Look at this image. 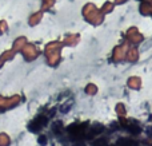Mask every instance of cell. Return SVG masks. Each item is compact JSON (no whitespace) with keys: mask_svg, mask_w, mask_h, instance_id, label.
I'll return each instance as SVG.
<instances>
[{"mask_svg":"<svg viewBox=\"0 0 152 146\" xmlns=\"http://www.w3.org/2000/svg\"><path fill=\"white\" fill-rule=\"evenodd\" d=\"M28 129H29V130H31V131H34V133H36V131H39L40 129H42V126H40L39 123L36 122V121H34V122H31V123H29Z\"/></svg>","mask_w":152,"mask_h":146,"instance_id":"2","label":"cell"},{"mask_svg":"<svg viewBox=\"0 0 152 146\" xmlns=\"http://www.w3.org/2000/svg\"><path fill=\"white\" fill-rule=\"evenodd\" d=\"M94 146H108V142L105 138H99L94 142Z\"/></svg>","mask_w":152,"mask_h":146,"instance_id":"5","label":"cell"},{"mask_svg":"<svg viewBox=\"0 0 152 146\" xmlns=\"http://www.w3.org/2000/svg\"><path fill=\"white\" fill-rule=\"evenodd\" d=\"M35 121H36V122L39 123V125L42 126V128H43V126H45V125L48 123V118H47V117H44V115H40V117H37Z\"/></svg>","mask_w":152,"mask_h":146,"instance_id":"3","label":"cell"},{"mask_svg":"<svg viewBox=\"0 0 152 146\" xmlns=\"http://www.w3.org/2000/svg\"><path fill=\"white\" fill-rule=\"evenodd\" d=\"M129 131H131L132 134H139L140 131H142V129H140V126H137L136 123H132L131 126H129Z\"/></svg>","mask_w":152,"mask_h":146,"instance_id":"4","label":"cell"},{"mask_svg":"<svg viewBox=\"0 0 152 146\" xmlns=\"http://www.w3.org/2000/svg\"><path fill=\"white\" fill-rule=\"evenodd\" d=\"M37 141H39V144L42 146H45V145H47V137H45V136H40Z\"/></svg>","mask_w":152,"mask_h":146,"instance_id":"6","label":"cell"},{"mask_svg":"<svg viewBox=\"0 0 152 146\" xmlns=\"http://www.w3.org/2000/svg\"><path fill=\"white\" fill-rule=\"evenodd\" d=\"M72 146H86V144H83V142H76V144H74Z\"/></svg>","mask_w":152,"mask_h":146,"instance_id":"7","label":"cell"},{"mask_svg":"<svg viewBox=\"0 0 152 146\" xmlns=\"http://www.w3.org/2000/svg\"><path fill=\"white\" fill-rule=\"evenodd\" d=\"M116 146H137V142L131 141V139H127V138H123V139H118V145Z\"/></svg>","mask_w":152,"mask_h":146,"instance_id":"1","label":"cell"}]
</instances>
